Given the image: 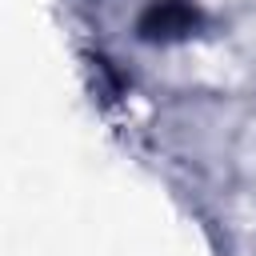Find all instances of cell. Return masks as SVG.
I'll return each instance as SVG.
<instances>
[{
	"label": "cell",
	"instance_id": "1",
	"mask_svg": "<svg viewBox=\"0 0 256 256\" xmlns=\"http://www.w3.org/2000/svg\"><path fill=\"white\" fill-rule=\"evenodd\" d=\"M200 8L192 0H156L144 16H140V40L152 44H168V40H184L200 28Z\"/></svg>",
	"mask_w": 256,
	"mask_h": 256
}]
</instances>
